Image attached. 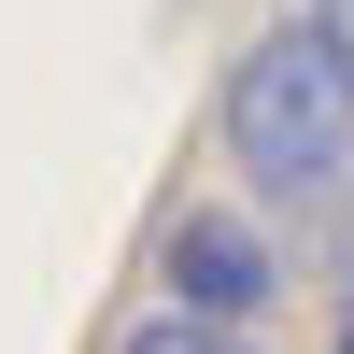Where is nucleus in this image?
I'll return each instance as SVG.
<instances>
[{"label": "nucleus", "instance_id": "nucleus-3", "mask_svg": "<svg viewBox=\"0 0 354 354\" xmlns=\"http://www.w3.org/2000/svg\"><path fill=\"white\" fill-rule=\"evenodd\" d=\"M113 354H270V340H255V326H185V312H142Z\"/></svg>", "mask_w": 354, "mask_h": 354}, {"label": "nucleus", "instance_id": "nucleus-4", "mask_svg": "<svg viewBox=\"0 0 354 354\" xmlns=\"http://www.w3.org/2000/svg\"><path fill=\"white\" fill-rule=\"evenodd\" d=\"M298 43L340 71V100H354V0H298Z\"/></svg>", "mask_w": 354, "mask_h": 354}, {"label": "nucleus", "instance_id": "nucleus-2", "mask_svg": "<svg viewBox=\"0 0 354 354\" xmlns=\"http://www.w3.org/2000/svg\"><path fill=\"white\" fill-rule=\"evenodd\" d=\"M270 298H283L270 213H241V198L170 213V241H156V312H185V326H270Z\"/></svg>", "mask_w": 354, "mask_h": 354}, {"label": "nucleus", "instance_id": "nucleus-1", "mask_svg": "<svg viewBox=\"0 0 354 354\" xmlns=\"http://www.w3.org/2000/svg\"><path fill=\"white\" fill-rule=\"evenodd\" d=\"M213 128H227L241 198H270V213H298V198H326L340 170H354V100H340V71H326V57L298 43V15H283V28H255V43L227 57Z\"/></svg>", "mask_w": 354, "mask_h": 354}]
</instances>
